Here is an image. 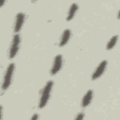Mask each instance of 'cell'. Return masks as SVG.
<instances>
[{"instance_id": "3", "label": "cell", "mask_w": 120, "mask_h": 120, "mask_svg": "<svg viewBox=\"0 0 120 120\" xmlns=\"http://www.w3.org/2000/svg\"><path fill=\"white\" fill-rule=\"evenodd\" d=\"M20 43V37L18 34H15L14 36L11 45L9 50V58H13L16 54L19 47Z\"/></svg>"}, {"instance_id": "1", "label": "cell", "mask_w": 120, "mask_h": 120, "mask_svg": "<svg viewBox=\"0 0 120 120\" xmlns=\"http://www.w3.org/2000/svg\"><path fill=\"white\" fill-rule=\"evenodd\" d=\"M53 84V81H49L43 88L38 104V107L39 108H43L47 103L50 96Z\"/></svg>"}, {"instance_id": "5", "label": "cell", "mask_w": 120, "mask_h": 120, "mask_svg": "<svg viewBox=\"0 0 120 120\" xmlns=\"http://www.w3.org/2000/svg\"><path fill=\"white\" fill-rule=\"evenodd\" d=\"M107 62L106 60H103L97 67L91 75L92 80H95L100 77L105 70Z\"/></svg>"}, {"instance_id": "11", "label": "cell", "mask_w": 120, "mask_h": 120, "mask_svg": "<svg viewBox=\"0 0 120 120\" xmlns=\"http://www.w3.org/2000/svg\"><path fill=\"white\" fill-rule=\"evenodd\" d=\"M84 114L82 113H79L77 116L75 118V120H82L83 118Z\"/></svg>"}, {"instance_id": "8", "label": "cell", "mask_w": 120, "mask_h": 120, "mask_svg": "<svg viewBox=\"0 0 120 120\" xmlns=\"http://www.w3.org/2000/svg\"><path fill=\"white\" fill-rule=\"evenodd\" d=\"M71 34V31L69 29H66L63 31L61 36L59 44L60 47H62L64 46L68 43V42L70 39Z\"/></svg>"}, {"instance_id": "13", "label": "cell", "mask_w": 120, "mask_h": 120, "mask_svg": "<svg viewBox=\"0 0 120 120\" xmlns=\"http://www.w3.org/2000/svg\"><path fill=\"white\" fill-rule=\"evenodd\" d=\"M4 2H5V1L3 0H0V7L2 6V5L4 4Z\"/></svg>"}, {"instance_id": "2", "label": "cell", "mask_w": 120, "mask_h": 120, "mask_svg": "<svg viewBox=\"0 0 120 120\" xmlns=\"http://www.w3.org/2000/svg\"><path fill=\"white\" fill-rule=\"evenodd\" d=\"M14 68L15 64L13 63H10L7 67L1 86L2 90H6L10 86L11 82Z\"/></svg>"}, {"instance_id": "10", "label": "cell", "mask_w": 120, "mask_h": 120, "mask_svg": "<svg viewBox=\"0 0 120 120\" xmlns=\"http://www.w3.org/2000/svg\"><path fill=\"white\" fill-rule=\"evenodd\" d=\"M118 36L115 35L113 36L109 41L108 43L106 45V49L107 50H111L112 49L116 44V42L118 40Z\"/></svg>"}, {"instance_id": "12", "label": "cell", "mask_w": 120, "mask_h": 120, "mask_svg": "<svg viewBox=\"0 0 120 120\" xmlns=\"http://www.w3.org/2000/svg\"><path fill=\"white\" fill-rule=\"evenodd\" d=\"M38 114H34L33 115V116L32 117V118H31V120H37L38 119Z\"/></svg>"}, {"instance_id": "9", "label": "cell", "mask_w": 120, "mask_h": 120, "mask_svg": "<svg viewBox=\"0 0 120 120\" xmlns=\"http://www.w3.org/2000/svg\"><path fill=\"white\" fill-rule=\"evenodd\" d=\"M78 8V6L77 4L75 3H73L71 5V6L68 10V15L66 18L67 21H69L73 18Z\"/></svg>"}, {"instance_id": "4", "label": "cell", "mask_w": 120, "mask_h": 120, "mask_svg": "<svg viewBox=\"0 0 120 120\" xmlns=\"http://www.w3.org/2000/svg\"><path fill=\"white\" fill-rule=\"evenodd\" d=\"M62 56L61 54L57 55L54 58L53 64L50 70L52 75H54L61 69L62 65Z\"/></svg>"}, {"instance_id": "7", "label": "cell", "mask_w": 120, "mask_h": 120, "mask_svg": "<svg viewBox=\"0 0 120 120\" xmlns=\"http://www.w3.org/2000/svg\"><path fill=\"white\" fill-rule=\"evenodd\" d=\"M93 97V91L89 90L83 96L81 102V106L82 107H86L91 102Z\"/></svg>"}, {"instance_id": "6", "label": "cell", "mask_w": 120, "mask_h": 120, "mask_svg": "<svg viewBox=\"0 0 120 120\" xmlns=\"http://www.w3.org/2000/svg\"><path fill=\"white\" fill-rule=\"evenodd\" d=\"M25 19V15L22 13H18L15 17V21L14 25V31L18 32L21 29Z\"/></svg>"}]
</instances>
